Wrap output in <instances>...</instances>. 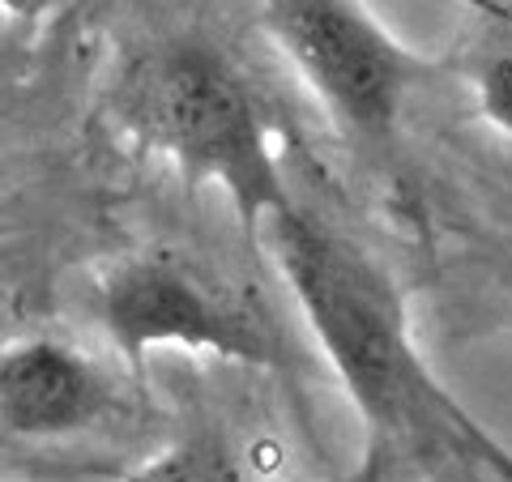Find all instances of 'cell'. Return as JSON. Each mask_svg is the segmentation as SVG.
I'll list each match as a JSON object with an SVG mask.
<instances>
[{
    "label": "cell",
    "instance_id": "1",
    "mask_svg": "<svg viewBox=\"0 0 512 482\" xmlns=\"http://www.w3.org/2000/svg\"><path fill=\"white\" fill-rule=\"evenodd\" d=\"M256 235L363 423V482L491 474L504 444L436 380L389 273L303 205Z\"/></svg>",
    "mask_w": 512,
    "mask_h": 482
},
{
    "label": "cell",
    "instance_id": "3",
    "mask_svg": "<svg viewBox=\"0 0 512 482\" xmlns=\"http://www.w3.org/2000/svg\"><path fill=\"white\" fill-rule=\"evenodd\" d=\"M94 312L107 342L133 372H146L158 350H188L265 372L286 363L282 329L252 286L180 248L120 256L99 273Z\"/></svg>",
    "mask_w": 512,
    "mask_h": 482
},
{
    "label": "cell",
    "instance_id": "4",
    "mask_svg": "<svg viewBox=\"0 0 512 482\" xmlns=\"http://www.w3.org/2000/svg\"><path fill=\"white\" fill-rule=\"evenodd\" d=\"M261 22L350 141L389 146L423 60L363 0H261Z\"/></svg>",
    "mask_w": 512,
    "mask_h": 482
},
{
    "label": "cell",
    "instance_id": "8",
    "mask_svg": "<svg viewBox=\"0 0 512 482\" xmlns=\"http://www.w3.org/2000/svg\"><path fill=\"white\" fill-rule=\"evenodd\" d=\"M500 325L512 333V265H508V273H504V286H500Z\"/></svg>",
    "mask_w": 512,
    "mask_h": 482
},
{
    "label": "cell",
    "instance_id": "6",
    "mask_svg": "<svg viewBox=\"0 0 512 482\" xmlns=\"http://www.w3.org/2000/svg\"><path fill=\"white\" fill-rule=\"evenodd\" d=\"M457 73L478 116L512 137V0H470Z\"/></svg>",
    "mask_w": 512,
    "mask_h": 482
},
{
    "label": "cell",
    "instance_id": "9",
    "mask_svg": "<svg viewBox=\"0 0 512 482\" xmlns=\"http://www.w3.org/2000/svg\"><path fill=\"white\" fill-rule=\"evenodd\" d=\"M491 478H495V482H512V453H508V448H504L500 457H495V470H491Z\"/></svg>",
    "mask_w": 512,
    "mask_h": 482
},
{
    "label": "cell",
    "instance_id": "2",
    "mask_svg": "<svg viewBox=\"0 0 512 482\" xmlns=\"http://www.w3.org/2000/svg\"><path fill=\"white\" fill-rule=\"evenodd\" d=\"M107 111L133 146L175 163L188 184L218 188L248 235L299 205L248 77L205 35L137 47L107 90Z\"/></svg>",
    "mask_w": 512,
    "mask_h": 482
},
{
    "label": "cell",
    "instance_id": "7",
    "mask_svg": "<svg viewBox=\"0 0 512 482\" xmlns=\"http://www.w3.org/2000/svg\"><path fill=\"white\" fill-rule=\"evenodd\" d=\"M124 482H248L244 470L218 436H192L141 461Z\"/></svg>",
    "mask_w": 512,
    "mask_h": 482
},
{
    "label": "cell",
    "instance_id": "10",
    "mask_svg": "<svg viewBox=\"0 0 512 482\" xmlns=\"http://www.w3.org/2000/svg\"><path fill=\"white\" fill-rule=\"evenodd\" d=\"M5 116H9V94H5V82H0V141H5Z\"/></svg>",
    "mask_w": 512,
    "mask_h": 482
},
{
    "label": "cell",
    "instance_id": "5",
    "mask_svg": "<svg viewBox=\"0 0 512 482\" xmlns=\"http://www.w3.org/2000/svg\"><path fill=\"white\" fill-rule=\"evenodd\" d=\"M111 414L116 389L77 346L26 337L0 350V436L60 440L107 423Z\"/></svg>",
    "mask_w": 512,
    "mask_h": 482
}]
</instances>
